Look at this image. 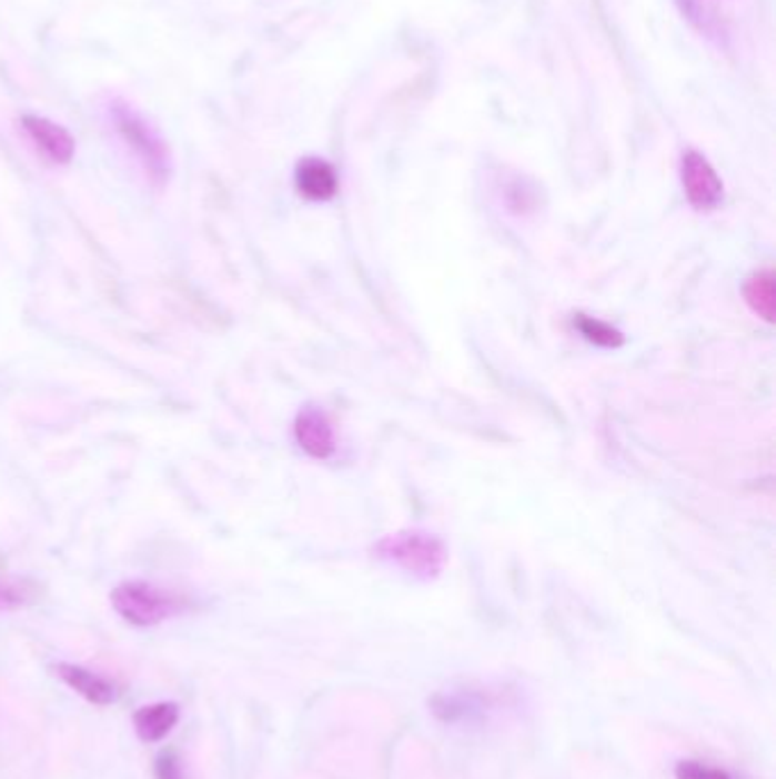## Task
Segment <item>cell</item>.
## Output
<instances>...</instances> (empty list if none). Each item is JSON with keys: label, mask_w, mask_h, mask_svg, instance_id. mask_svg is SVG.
I'll use <instances>...</instances> for the list:
<instances>
[{"label": "cell", "mask_w": 776, "mask_h": 779, "mask_svg": "<svg viewBox=\"0 0 776 779\" xmlns=\"http://www.w3.org/2000/svg\"><path fill=\"white\" fill-rule=\"evenodd\" d=\"M112 128L117 130L123 147L132 153L155 188H164L171 178V153L155 126L123 99H114L108 108Z\"/></svg>", "instance_id": "6da1fadb"}, {"label": "cell", "mask_w": 776, "mask_h": 779, "mask_svg": "<svg viewBox=\"0 0 776 779\" xmlns=\"http://www.w3.org/2000/svg\"><path fill=\"white\" fill-rule=\"evenodd\" d=\"M376 555L385 563L417 579H435L446 563L442 538L422 529H405L385 536L376 545Z\"/></svg>", "instance_id": "7a4b0ae2"}, {"label": "cell", "mask_w": 776, "mask_h": 779, "mask_svg": "<svg viewBox=\"0 0 776 779\" xmlns=\"http://www.w3.org/2000/svg\"><path fill=\"white\" fill-rule=\"evenodd\" d=\"M110 602L114 611L134 627L160 625L185 609L182 598L149 581L119 583L110 595Z\"/></svg>", "instance_id": "3957f363"}, {"label": "cell", "mask_w": 776, "mask_h": 779, "mask_svg": "<svg viewBox=\"0 0 776 779\" xmlns=\"http://www.w3.org/2000/svg\"><path fill=\"white\" fill-rule=\"evenodd\" d=\"M681 182L693 208L708 212L724 199V186L713 164L697 151H688L681 160Z\"/></svg>", "instance_id": "277c9868"}, {"label": "cell", "mask_w": 776, "mask_h": 779, "mask_svg": "<svg viewBox=\"0 0 776 779\" xmlns=\"http://www.w3.org/2000/svg\"><path fill=\"white\" fill-rule=\"evenodd\" d=\"M21 128L30 144L37 149V153L49 160L51 164H69L73 160L75 140L64 126L46 117L26 114L21 119Z\"/></svg>", "instance_id": "5b68a950"}, {"label": "cell", "mask_w": 776, "mask_h": 779, "mask_svg": "<svg viewBox=\"0 0 776 779\" xmlns=\"http://www.w3.org/2000/svg\"><path fill=\"white\" fill-rule=\"evenodd\" d=\"M294 438L299 447L319 461H326L335 453L337 440L331 418L319 406H303L294 420Z\"/></svg>", "instance_id": "8992f818"}, {"label": "cell", "mask_w": 776, "mask_h": 779, "mask_svg": "<svg viewBox=\"0 0 776 779\" xmlns=\"http://www.w3.org/2000/svg\"><path fill=\"white\" fill-rule=\"evenodd\" d=\"M296 190L308 201H331L340 190V178L331 162L322 158H305L294 171Z\"/></svg>", "instance_id": "52a82bcc"}, {"label": "cell", "mask_w": 776, "mask_h": 779, "mask_svg": "<svg viewBox=\"0 0 776 779\" xmlns=\"http://www.w3.org/2000/svg\"><path fill=\"white\" fill-rule=\"evenodd\" d=\"M56 675L69 686L71 691H75L80 698H84L87 702L91 705H99V707H108L112 702H117V686L97 675V672H91L82 666H75V663H58L56 666Z\"/></svg>", "instance_id": "ba28073f"}, {"label": "cell", "mask_w": 776, "mask_h": 779, "mask_svg": "<svg viewBox=\"0 0 776 779\" xmlns=\"http://www.w3.org/2000/svg\"><path fill=\"white\" fill-rule=\"evenodd\" d=\"M180 720V707L175 702H155L149 707H142L134 713V731L140 741L144 743H160L164 741L171 729Z\"/></svg>", "instance_id": "9c48e42d"}, {"label": "cell", "mask_w": 776, "mask_h": 779, "mask_svg": "<svg viewBox=\"0 0 776 779\" xmlns=\"http://www.w3.org/2000/svg\"><path fill=\"white\" fill-rule=\"evenodd\" d=\"M745 301L765 322H772L776 312V288L772 271H756L745 283Z\"/></svg>", "instance_id": "30bf717a"}, {"label": "cell", "mask_w": 776, "mask_h": 779, "mask_svg": "<svg viewBox=\"0 0 776 779\" xmlns=\"http://www.w3.org/2000/svg\"><path fill=\"white\" fill-rule=\"evenodd\" d=\"M37 588L26 579L0 577V611H17L32 605Z\"/></svg>", "instance_id": "8fae6325"}, {"label": "cell", "mask_w": 776, "mask_h": 779, "mask_svg": "<svg viewBox=\"0 0 776 779\" xmlns=\"http://www.w3.org/2000/svg\"><path fill=\"white\" fill-rule=\"evenodd\" d=\"M576 329L583 333L585 340H589L592 344H597V347L617 349L624 344V336L617 329H613L611 324H606V322H602V319H595V317L578 314Z\"/></svg>", "instance_id": "7c38bea8"}, {"label": "cell", "mask_w": 776, "mask_h": 779, "mask_svg": "<svg viewBox=\"0 0 776 779\" xmlns=\"http://www.w3.org/2000/svg\"><path fill=\"white\" fill-rule=\"evenodd\" d=\"M676 779H734L719 768H708L699 761H681L676 766Z\"/></svg>", "instance_id": "4fadbf2b"}, {"label": "cell", "mask_w": 776, "mask_h": 779, "mask_svg": "<svg viewBox=\"0 0 776 779\" xmlns=\"http://www.w3.org/2000/svg\"><path fill=\"white\" fill-rule=\"evenodd\" d=\"M155 779H185V772H182V761L173 750H164L155 759Z\"/></svg>", "instance_id": "5bb4252c"}]
</instances>
